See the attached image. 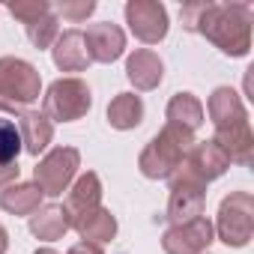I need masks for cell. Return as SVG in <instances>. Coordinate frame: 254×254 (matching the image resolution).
<instances>
[{"label": "cell", "mask_w": 254, "mask_h": 254, "mask_svg": "<svg viewBox=\"0 0 254 254\" xmlns=\"http://www.w3.org/2000/svg\"><path fill=\"white\" fill-rule=\"evenodd\" d=\"M212 230L227 248H245L254 236V197L248 191H230L218 206Z\"/></svg>", "instance_id": "5"}, {"label": "cell", "mask_w": 254, "mask_h": 254, "mask_svg": "<svg viewBox=\"0 0 254 254\" xmlns=\"http://www.w3.org/2000/svg\"><path fill=\"white\" fill-rule=\"evenodd\" d=\"M180 21L186 30L200 33L227 57H248L251 51V21L254 9L248 3H183Z\"/></svg>", "instance_id": "1"}, {"label": "cell", "mask_w": 254, "mask_h": 254, "mask_svg": "<svg viewBox=\"0 0 254 254\" xmlns=\"http://www.w3.org/2000/svg\"><path fill=\"white\" fill-rule=\"evenodd\" d=\"M33 254H60V251H54V248H39V251H33Z\"/></svg>", "instance_id": "28"}, {"label": "cell", "mask_w": 254, "mask_h": 254, "mask_svg": "<svg viewBox=\"0 0 254 254\" xmlns=\"http://www.w3.org/2000/svg\"><path fill=\"white\" fill-rule=\"evenodd\" d=\"M93 108V93L81 78H57L42 99V114L51 123H75Z\"/></svg>", "instance_id": "6"}, {"label": "cell", "mask_w": 254, "mask_h": 254, "mask_svg": "<svg viewBox=\"0 0 254 254\" xmlns=\"http://www.w3.org/2000/svg\"><path fill=\"white\" fill-rule=\"evenodd\" d=\"M66 254H105L102 245H93V242H75Z\"/></svg>", "instance_id": "26"}, {"label": "cell", "mask_w": 254, "mask_h": 254, "mask_svg": "<svg viewBox=\"0 0 254 254\" xmlns=\"http://www.w3.org/2000/svg\"><path fill=\"white\" fill-rule=\"evenodd\" d=\"M194 144V135L186 132L183 126H174V123H165L162 132L141 150L138 156V171L147 177V180H171L174 171L183 165L189 147Z\"/></svg>", "instance_id": "3"}, {"label": "cell", "mask_w": 254, "mask_h": 254, "mask_svg": "<svg viewBox=\"0 0 254 254\" xmlns=\"http://www.w3.org/2000/svg\"><path fill=\"white\" fill-rule=\"evenodd\" d=\"M203 114H209V123L215 129L212 144L227 156L230 165L248 168L254 162V135L242 96L233 87H215Z\"/></svg>", "instance_id": "2"}, {"label": "cell", "mask_w": 254, "mask_h": 254, "mask_svg": "<svg viewBox=\"0 0 254 254\" xmlns=\"http://www.w3.org/2000/svg\"><path fill=\"white\" fill-rule=\"evenodd\" d=\"M108 123L111 129H120V132H129V129H138L144 123V102L141 96L135 93H117L108 105Z\"/></svg>", "instance_id": "21"}, {"label": "cell", "mask_w": 254, "mask_h": 254, "mask_svg": "<svg viewBox=\"0 0 254 254\" xmlns=\"http://www.w3.org/2000/svg\"><path fill=\"white\" fill-rule=\"evenodd\" d=\"M186 174H191L194 180H200L203 186H209L212 180H218V177H224L227 174V168H230V162H227V156L212 144V138L209 141H194L191 147H189V153H186V159H183V165H180Z\"/></svg>", "instance_id": "12"}, {"label": "cell", "mask_w": 254, "mask_h": 254, "mask_svg": "<svg viewBox=\"0 0 254 254\" xmlns=\"http://www.w3.org/2000/svg\"><path fill=\"white\" fill-rule=\"evenodd\" d=\"M18 177H21L18 162H0V191L6 186H12V183H18Z\"/></svg>", "instance_id": "25"}, {"label": "cell", "mask_w": 254, "mask_h": 254, "mask_svg": "<svg viewBox=\"0 0 254 254\" xmlns=\"http://www.w3.org/2000/svg\"><path fill=\"white\" fill-rule=\"evenodd\" d=\"M42 93L39 69L21 57H0V111L24 114Z\"/></svg>", "instance_id": "4"}, {"label": "cell", "mask_w": 254, "mask_h": 254, "mask_svg": "<svg viewBox=\"0 0 254 254\" xmlns=\"http://www.w3.org/2000/svg\"><path fill=\"white\" fill-rule=\"evenodd\" d=\"M51 6H54V15L57 18H66L72 24H81V21H87L96 12V0H60V3H51Z\"/></svg>", "instance_id": "24"}, {"label": "cell", "mask_w": 254, "mask_h": 254, "mask_svg": "<svg viewBox=\"0 0 254 254\" xmlns=\"http://www.w3.org/2000/svg\"><path fill=\"white\" fill-rule=\"evenodd\" d=\"M165 117H168V123L183 126V129L191 132V135L200 129L203 120H206L203 105H200V99L194 93H174L171 102H168V108H165Z\"/></svg>", "instance_id": "18"}, {"label": "cell", "mask_w": 254, "mask_h": 254, "mask_svg": "<svg viewBox=\"0 0 254 254\" xmlns=\"http://www.w3.org/2000/svg\"><path fill=\"white\" fill-rule=\"evenodd\" d=\"M203 206H206V186L194 180L191 174H186L183 168H177L171 177V197H168V212H165L171 227L203 215Z\"/></svg>", "instance_id": "9"}, {"label": "cell", "mask_w": 254, "mask_h": 254, "mask_svg": "<svg viewBox=\"0 0 254 254\" xmlns=\"http://www.w3.org/2000/svg\"><path fill=\"white\" fill-rule=\"evenodd\" d=\"M126 78H129L135 84V90L141 93H150L162 84L165 78V63L156 51L150 48H138L129 54V60H126Z\"/></svg>", "instance_id": "15"}, {"label": "cell", "mask_w": 254, "mask_h": 254, "mask_svg": "<svg viewBox=\"0 0 254 254\" xmlns=\"http://www.w3.org/2000/svg\"><path fill=\"white\" fill-rule=\"evenodd\" d=\"M84 42H87V54L93 63H114L126 51V33L120 24H111V21L90 24L84 33Z\"/></svg>", "instance_id": "13"}, {"label": "cell", "mask_w": 254, "mask_h": 254, "mask_svg": "<svg viewBox=\"0 0 254 254\" xmlns=\"http://www.w3.org/2000/svg\"><path fill=\"white\" fill-rule=\"evenodd\" d=\"M18 135H21V147L30 156H39L54 141V123L42 111H24L18 117Z\"/></svg>", "instance_id": "17"}, {"label": "cell", "mask_w": 254, "mask_h": 254, "mask_svg": "<svg viewBox=\"0 0 254 254\" xmlns=\"http://www.w3.org/2000/svg\"><path fill=\"white\" fill-rule=\"evenodd\" d=\"M212 242H215V230L206 215H197L186 224H174L162 233L165 254H203Z\"/></svg>", "instance_id": "11"}, {"label": "cell", "mask_w": 254, "mask_h": 254, "mask_svg": "<svg viewBox=\"0 0 254 254\" xmlns=\"http://www.w3.org/2000/svg\"><path fill=\"white\" fill-rule=\"evenodd\" d=\"M6 248H9V233H6L3 224H0V254H6Z\"/></svg>", "instance_id": "27"}, {"label": "cell", "mask_w": 254, "mask_h": 254, "mask_svg": "<svg viewBox=\"0 0 254 254\" xmlns=\"http://www.w3.org/2000/svg\"><path fill=\"white\" fill-rule=\"evenodd\" d=\"M9 12H12V18H18L24 24L27 39L39 51L51 48L54 39L60 36V18L54 15V6L48 0H18V3H9Z\"/></svg>", "instance_id": "8"}, {"label": "cell", "mask_w": 254, "mask_h": 254, "mask_svg": "<svg viewBox=\"0 0 254 254\" xmlns=\"http://www.w3.org/2000/svg\"><path fill=\"white\" fill-rule=\"evenodd\" d=\"M51 57H54V66L60 72H84L93 60L87 54V42H84V30H63L54 45H51Z\"/></svg>", "instance_id": "16"}, {"label": "cell", "mask_w": 254, "mask_h": 254, "mask_svg": "<svg viewBox=\"0 0 254 254\" xmlns=\"http://www.w3.org/2000/svg\"><path fill=\"white\" fill-rule=\"evenodd\" d=\"M126 24L135 33V39H141L144 45H159L168 36V9L159 0H129L126 3Z\"/></svg>", "instance_id": "10"}, {"label": "cell", "mask_w": 254, "mask_h": 254, "mask_svg": "<svg viewBox=\"0 0 254 254\" xmlns=\"http://www.w3.org/2000/svg\"><path fill=\"white\" fill-rule=\"evenodd\" d=\"M42 197L36 183H12L0 191V209L9 215H33L42 206Z\"/></svg>", "instance_id": "19"}, {"label": "cell", "mask_w": 254, "mask_h": 254, "mask_svg": "<svg viewBox=\"0 0 254 254\" xmlns=\"http://www.w3.org/2000/svg\"><path fill=\"white\" fill-rule=\"evenodd\" d=\"M66 230H72L69 218H66V209L60 203H45L39 206L33 215H30V233L36 239H45V242H54L60 239Z\"/></svg>", "instance_id": "22"}, {"label": "cell", "mask_w": 254, "mask_h": 254, "mask_svg": "<svg viewBox=\"0 0 254 254\" xmlns=\"http://www.w3.org/2000/svg\"><path fill=\"white\" fill-rule=\"evenodd\" d=\"M99 206H102V180H99V174L87 171L72 183V189L66 194V203H63L66 218H69V224H75L78 218H84L87 212H93Z\"/></svg>", "instance_id": "14"}, {"label": "cell", "mask_w": 254, "mask_h": 254, "mask_svg": "<svg viewBox=\"0 0 254 254\" xmlns=\"http://www.w3.org/2000/svg\"><path fill=\"white\" fill-rule=\"evenodd\" d=\"M72 227L78 230L81 242H93V245H105V242H111V239L117 236V218H114V212L105 209V206L87 212V215L78 218Z\"/></svg>", "instance_id": "20"}, {"label": "cell", "mask_w": 254, "mask_h": 254, "mask_svg": "<svg viewBox=\"0 0 254 254\" xmlns=\"http://www.w3.org/2000/svg\"><path fill=\"white\" fill-rule=\"evenodd\" d=\"M81 168V153L75 147H54L45 159H39V165L33 168V183L39 186L42 194L57 197L63 191H69L75 174Z\"/></svg>", "instance_id": "7"}, {"label": "cell", "mask_w": 254, "mask_h": 254, "mask_svg": "<svg viewBox=\"0 0 254 254\" xmlns=\"http://www.w3.org/2000/svg\"><path fill=\"white\" fill-rule=\"evenodd\" d=\"M203 254H209V251H203Z\"/></svg>", "instance_id": "29"}, {"label": "cell", "mask_w": 254, "mask_h": 254, "mask_svg": "<svg viewBox=\"0 0 254 254\" xmlns=\"http://www.w3.org/2000/svg\"><path fill=\"white\" fill-rule=\"evenodd\" d=\"M21 135L12 120H0V162H18L21 153Z\"/></svg>", "instance_id": "23"}]
</instances>
